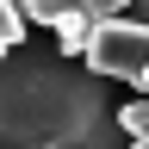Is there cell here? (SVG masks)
Returning <instances> with one entry per match:
<instances>
[{
    "label": "cell",
    "instance_id": "2",
    "mask_svg": "<svg viewBox=\"0 0 149 149\" xmlns=\"http://www.w3.org/2000/svg\"><path fill=\"white\" fill-rule=\"evenodd\" d=\"M81 68L93 81H130L149 100V25H130V19L100 25L93 44H87V56H81Z\"/></svg>",
    "mask_w": 149,
    "mask_h": 149
},
{
    "label": "cell",
    "instance_id": "6",
    "mask_svg": "<svg viewBox=\"0 0 149 149\" xmlns=\"http://www.w3.org/2000/svg\"><path fill=\"white\" fill-rule=\"evenodd\" d=\"M130 149H149V143H130Z\"/></svg>",
    "mask_w": 149,
    "mask_h": 149
},
{
    "label": "cell",
    "instance_id": "3",
    "mask_svg": "<svg viewBox=\"0 0 149 149\" xmlns=\"http://www.w3.org/2000/svg\"><path fill=\"white\" fill-rule=\"evenodd\" d=\"M31 37H25V13L13 6V0H0V62H6L13 50H25Z\"/></svg>",
    "mask_w": 149,
    "mask_h": 149
},
{
    "label": "cell",
    "instance_id": "4",
    "mask_svg": "<svg viewBox=\"0 0 149 149\" xmlns=\"http://www.w3.org/2000/svg\"><path fill=\"white\" fill-rule=\"evenodd\" d=\"M118 130H124V143H149V100H124L118 106Z\"/></svg>",
    "mask_w": 149,
    "mask_h": 149
},
{
    "label": "cell",
    "instance_id": "1",
    "mask_svg": "<svg viewBox=\"0 0 149 149\" xmlns=\"http://www.w3.org/2000/svg\"><path fill=\"white\" fill-rule=\"evenodd\" d=\"M0 149H130L112 87L50 50H13L0 62Z\"/></svg>",
    "mask_w": 149,
    "mask_h": 149
},
{
    "label": "cell",
    "instance_id": "5",
    "mask_svg": "<svg viewBox=\"0 0 149 149\" xmlns=\"http://www.w3.org/2000/svg\"><path fill=\"white\" fill-rule=\"evenodd\" d=\"M19 13H25V25H62V19H68V0H25Z\"/></svg>",
    "mask_w": 149,
    "mask_h": 149
}]
</instances>
